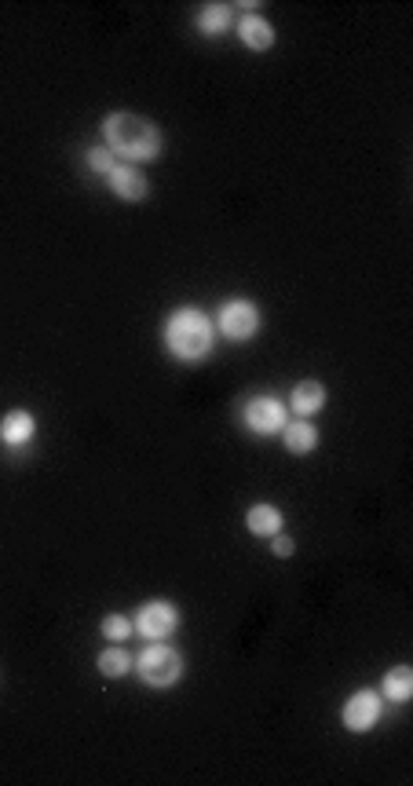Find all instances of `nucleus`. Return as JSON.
<instances>
[{
    "instance_id": "f257e3e1",
    "label": "nucleus",
    "mask_w": 413,
    "mask_h": 786,
    "mask_svg": "<svg viewBox=\"0 0 413 786\" xmlns=\"http://www.w3.org/2000/svg\"><path fill=\"white\" fill-rule=\"evenodd\" d=\"M99 132H103V147L117 161H158L161 150H165L161 128L154 121H147V117L128 114V110L106 114Z\"/></svg>"
},
{
    "instance_id": "f03ea898",
    "label": "nucleus",
    "mask_w": 413,
    "mask_h": 786,
    "mask_svg": "<svg viewBox=\"0 0 413 786\" xmlns=\"http://www.w3.org/2000/svg\"><path fill=\"white\" fill-rule=\"evenodd\" d=\"M161 340H165V351H169L172 359L205 362L212 355V348H216V322L202 308L183 304V308H176L165 319Z\"/></svg>"
},
{
    "instance_id": "7ed1b4c3",
    "label": "nucleus",
    "mask_w": 413,
    "mask_h": 786,
    "mask_svg": "<svg viewBox=\"0 0 413 786\" xmlns=\"http://www.w3.org/2000/svg\"><path fill=\"white\" fill-rule=\"evenodd\" d=\"M132 670L139 673V680L147 684V688H176L187 673V662L176 648H172L169 640H147V648L139 651L136 662H132Z\"/></svg>"
},
{
    "instance_id": "20e7f679",
    "label": "nucleus",
    "mask_w": 413,
    "mask_h": 786,
    "mask_svg": "<svg viewBox=\"0 0 413 786\" xmlns=\"http://www.w3.org/2000/svg\"><path fill=\"white\" fill-rule=\"evenodd\" d=\"M216 333L227 340H234V344H245V340H253L256 333H260V308H256L253 300L245 297H234L227 300V304H220V311H216Z\"/></svg>"
},
{
    "instance_id": "39448f33",
    "label": "nucleus",
    "mask_w": 413,
    "mask_h": 786,
    "mask_svg": "<svg viewBox=\"0 0 413 786\" xmlns=\"http://www.w3.org/2000/svg\"><path fill=\"white\" fill-rule=\"evenodd\" d=\"M242 421L253 436H278L289 421V410L282 399H275V395H253V399L242 406Z\"/></svg>"
},
{
    "instance_id": "423d86ee",
    "label": "nucleus",
    "mask_w": 413,
    "mask_h": 786,
    "mask_svg": "<svg viewBox=\"0 0 413 786\" xmlns=\"http://www.w3.org/2000/svg\"><path fill=\"white\" fill-rule=\"evenodd\" d=\"M139 637L147 640H169L176 629H180V607L169 604V600H147L139 607L136 618H132Z\"/></svg>"
},
{
    "instance_id": "0eeeda50",
    "label": "nucleus",
    "mask_w": 413,
    "mask_h": 786,
    "mask_svg": "<svg viewBox=\"0 0 413 786\" xmlns=\"http://www.w3.org/2000/svg\"><path fill=\"white\" fill-rule=\"evenodd\" d=\"M381 713H384L381 691L359 688L355 695H348V702H344V710H340V724H344L348 732L362 735V732H370V728H377Z\"/></svg>"
},
{
    "instance_id": "6e6552de",
    "label": "nucleus",
    "mask_w": 413,
    "mask_h": 786,
    "mask_svg": "<svg viewBox=\"0 0 413 786\" xmlns=\"http://www.w3.org/2000/svg\"><path fill=\"white\" fill-rule=\"evenodd\" d=\"M106 187H110V194L121 198V202H143L150 194V183H147V176H143V169L125 165V161H117V169L106 176Z\"/></svg>"
},
{
    "instance_id": "1a4fd4ad",
    "label": "nucleus",
    "mask_w": 413,
    "mask_h": 786,
    "mask_svg": "<svg viewBox=\"0 0 413 786\" xmlns=\"http://www.w3.org/2000/svg\"><path fill=\"white\" fill-rule=\"evenodd\" d=\"M33 436H37V421H33L30 410H11V414H4V421H0V443L11 450H22L26 443H33Z\"/></svg>"
},
{
    "instance_id": "9d476101",
    "label": "nucleus",
    "mask_w": 413,
    "mask_h": 786,
    "mask_svg": "<svg viewBox=\"0 0 413 786\" xmlns=\"http://www.w3.org/2000/svg\"><path fill=\"white\" fill-rule=\"evenodd\" d=\"M238 37L249 52H271L275 48V26L264 15H242L238 19Z\"/></svg>"
},
{
    "instance_id": "9b49d317",
    "label": "nucleus",
    "mask_w": 413,
    "mask_h": 786,
    "mask_svg": "<svg viewBox=\"0 0 413 786\" xmlns=\"http://www.w3.org/2000/svg\"><path fill=\"white\" fill-rule=\"evenodd\" d=\"M282 523H286V516L271 501H256L253 509L245 512V527L256 538H275V534H282Z\"/></svg>"
},
{
    "instance_id": "f8f14e48",
    "label": "nucleus",
    "mask_w": 413,
    "mask_h": 786,
    "mask_svg": "<svg viewBox=\"0 0 413 786\" xmlns=\"http://www.w3.org/2000/svg\"><path fill=\"white\" fill-rule=\"evenodd\" d=\"M278 436H282V443H286L289 454H297V457L311 454V450L318 447V428L311 425L308 417H297V421H286V428H282Z\"/></svg>"
},
{
    "instance_id": "ddd939ff",
    "label": "nucleus",
    "mask_w": 413,
    "mask_h": 786,
    "mask_svg": "<svg viewBox=\"0 0 413 786\" xmlns=\"http://www.w3.org/2000/svg\"><path fill=\"white\" fill-rule=\"evenodd\" d=\"M289 406H293V414L297 417H315L318 410H326V388L318 381H300L297 388H293V399H289Z\"/></svg>"
},
{
    "instance_id": "4468645a",
    "label": "nucleus",
    "mask_w": 413,
    "mask_h": 786,
    "mask_svg": "<svg viewBox=\"0 0 413 786\" xmlns=\"http://www.w3.org/2000/svg\"><path fill=\"white\" fill-rule=\"evenodd\" d=\"M381 699L403 706V702L413 699V670L410 666H392L381 680Z\"/></svg>"
},
{
    "instance_id": "2eb2a0df",
    "label": "nucleus",
    "mask_w": 413,
    "mask_h": 786,
    "mask_svg": "<svg viewBox=\"0 0 413 786\" xmlns=\"http://www.w3.org/2000/svg\"><path fill=\"white\" fill-rule=\"evenodd\" d=\"M231 22H234L231 4H205V8L198 11V19H194V26H198L205 37H220V33L231 30Z\"/></svg>"
},
{
    "instance_id": "dca6fc26",
    "label": "nucleus",
    "mask_w": 413,
    "mask_h": 786,
    "mask_svg": "<svg viewBox=\"0 0 413 786\" xmlns=\"http://www.w3.org/2000/svg\"><path fill=\"white\" fill-rule=\"evenodd\" d=\"M132 662H136V655H128L125 644H110L106 651H99L96 670L103 673L106 680H121L125 673H132Z\"/></svg>"
},
{
    "instance_id": "f3484780",
    "label": "nucleus",
    "mask_w": 413,
    "mask_h": 786,
    "mask_svg": "<svg viewBox=\"0 0 413 786\" xmlns=\"http://www.w3.org/2000/svg\"><path fill=\"white\" fill-rule=\"evenodd\" d=\"M99 633H103L110 644H125V640L136 633V626H132V618L128 615H106L103 622H99Z\"/></svg>"
},
{
    "instance_id": "a211bd4d",
    "label": "nucleus",
    "mask_w": 413,
    "mask_h": 786,
    "mask_svg": "<svg viewBox=\"0 0 413 786\" xmlns=\"http://www.w3.org/2000/svg\"><path fill=\"white\" fill-rule=\"evenodd\" d=\"M85 161H88V169L99 172V176H110V172L117 169V158H114V154H110L106 147H92V150L85 154Z\"/></svg>"
},
{
    "instance_id": "6ab92c4d",
    "label": "nucleus",
    "mask_w": 413,
    "mask_h": 786,
    "mask_svg": "<svg viewBox=\"0 0 413 786\" xmlns=\"http://www.w3.org/2000/svg\"><path fill=\"white\" fill-rule=\"evenodd\" d=\"M267 542H271V553L282 556V560H289V556L297 553V542L286 538V534H275V538H267Z\"/></svg>"
}]
</instances>
